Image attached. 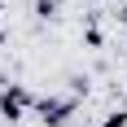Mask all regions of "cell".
Wrapping results in <instances>:
<instances>
[{
	"label": "cell",
	"instance_id": "obj_2",
	"mask_svg": "<svg viewBox=\"0 0 127 127\" xmlns=\"http://www.w3.org/2000/svg\"><path fill=\"white\" fill-rule=\"evenodd\" d=\"M26 105H35V96H31L22 83H9V88L0 92V114L9 118V123H18V118L26 114Z\"/></svg>",
	"mask_w": 127,
	"mask_h": 127
},
{
	"label": "cell",
	"instance_id": "obj_4",
	"mask_svg": "<svg viewBox=\"0 0 127 127\" xmlns=\"http://www.w3.org/2000/svg\"><path fill=\"white\" fill-rule=\"evenodd\" d=\"M101 127H127V110H114V114H105Z\"/></svg>",
	"mask_w": 127,
	"mask_h": 127
},
{
	"label": "cell",
	"instance_id": "obj_1",
	"mask_svg": "<svg viewBox=\"0 0 127 127\" xmlns=\"http://www.w3.org/2000/svg\"><path fill=\"white\" fill-rule=\"evenodd\" d=\"M75 105H79V96H39L35 110H39V118H44L48 127H62L66 118L75 114Z\"/></svg>",
	"mask_w": 127,
	"mask_h": 127
},
{
	"label": "cell",
	"instance_id": "obj_3",
	"mask_svg": "<svg viewBox=\"0 0 127 127\" xmlns=\"http://www.w3.org/2000/svg\"><path fill=\"white\" fill-rule=\"evenodd\" d=\"M57 9H62V0H35V18H57Z\"/></svg>",
	"mask_w": 127,
	"mask_h": 127
}]
</instances>
